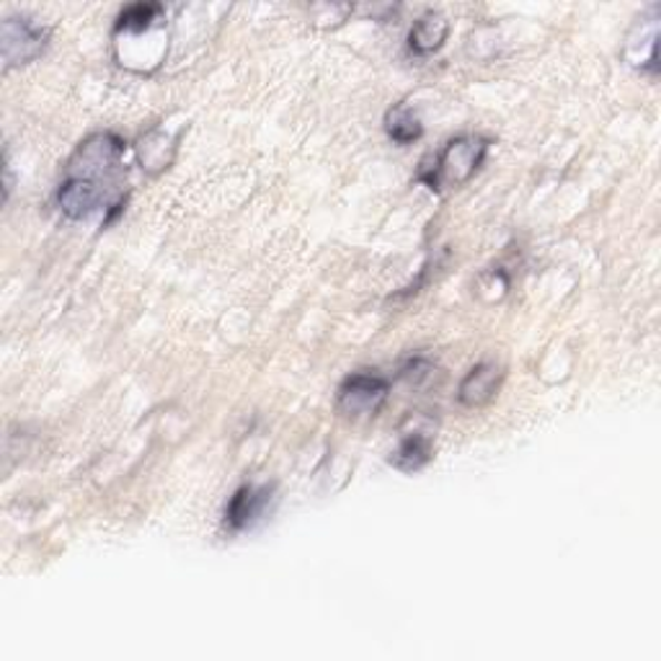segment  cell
Listing matches in <instances>:
<instances>
[{
  "instance_id": "cell-12",
  "label": "cell",
  "mask_w": 661,
  "mask_h": 661,
  "mask_svg": "<svg viewBox=\"0 0 661 661\" xmlns=\"http://www.w3.org/2000/svg\"><path fill=\"white\" fill-rule=\"evenodd\" d=\"M166 148L177 150V140H171L169 134H163L161 130L148 132L146 138H140L138 142V161L142 166V171L148 173H161L171 166L173 158L166 156Z\"/></svg>"
},
{
  "instance_id": "cell-2",
  "label": "cell",
  "mask_w": 661,
  "mask_h": 661,
  "mask_svg": "<svg viewBox=\"0 0 661 661\" xmlns=\"http://www.w3.org/2000/svg\"><path fill=\"white\" fill-rule=\"evenodd\" d=\"M124 148V140L117 138V134H91V138H86L81 146L76 148V153L70 156L66 177L91 179L99 181V184H109V181L122 171Z\"/></svg>"
},
{
  "instance_id": "cell-11",
  "label": "cell",
  "mask_w": 661,
  "mask_h": 661,
  "mask_svg": "<svg viewBox=\"0 0 661 661\" xmlns=\"http://www.w3.org/2000/svg\"><path fill=\"white\" fill-rule=\"evenodd\" d=\"M385 132L395 146H413L424 134V124H421L417 111L411 109V103H395L385 114Z\"/></svg>"
},
{
  "instance_id": "cell-4",
  "label": "cell",
  "mask_w": 661,
  "mask_h": 661,
  "mask_svg": "<svg viewBox=\"0 0 661 661\" xmlns=\"http://www.w3.org/2000/svg\"><path fill=\"white\" fill-rule=\"evenodd\" d=\"M390 382L375 372H354L339 385L337 405L349 419H370L385 405Z\"/></svg>"
},
{
  "instance_id": "cell-3",
  "label": "cell",
  "mask_w": 661,
  "mask_h": 661,
  "mask_svg": "<svg viewBox=\"0 0 661 661\" xmlns=\"http://www.w3.org/2000/svg\"><path fill=\"white\" fill-rule=\"evenodd\" d=\"M50 29L39 27L29 16H8L0 29V44H3V70L21 68L34 62L47 50Z\"/></svg>"
},
{
  "instance_id": "cell-6",
  "label": "cell",
  "mask_w": 661,
  "mask_h": 661,
  "mask_svg": "<svg viewBox=\"0 0 661 661\" xmlns=\"http://www.w3.org/2000/svg\"><path fill=\"white\" fill-rule=\"evenodd\" d=\"M58 207L68 220H86L107 204V184L91 179L66 177L58 187Z\"/></svg>"
},
{
  "instance_id": "cell-7",
  "label": "cell",
  "mask_w": 661,
  "mask_h": 661,
  "mask_svg": "<svg viewBox=\"0 0 661 661\" xmlns=\"http://www.w3.org/2000/svg\"><path fill=\"white\" fill-rule=\"evenodd\" d=\"M269 499H272V491L264 489V485H241V489L230 497L226 507V528L230 532H241L251 528V524L267 512Z\"/></svg>"
},
{
  "instance_id": "cell-13",
  "label": "cell",
  "mask_w": 661,
  "mask_h": 661,
  "mask_svg": "<svg viewBox=\"0 0 661 661\" xmlns=\"http://www.w3.org/2000/svg\"><path fill=\"white\" fill-rule=\"evenodd\" d=\"M163 13V6L158 3H134L127 6L117 19V34H142L153 27V21H158V16Z\"/></svg>"
},
{
  "instance_id": "cell-5",
  "label": "cell",
  "mask_w": 661,
  "mask_h": 661,
  "mask_svg": "<svg viewBox=\"0 0 661 661\" xmlns=\"http://www.w3.org/2000/svg\"><path fill=\"white\" fill-rule=\"evenodd\" d=\"M657 39H659V6H651L647 13L635 19L628 31L623 58L631 68L657 76Z\"/></svg>"
},
{
  "instance_id": "cell-8",
  "label": "cell",
  "mask_w": 661,
  "mask_h": 661,
  "mask_svg": "<svg viewBox=\"0 0 661 661\" xmlns=\"http://www.w3.org/2000/svg\"><path fill=\"white\" fill-rule=\"evenodd\" d=\"M501 382H504V370L493 362H481L468 372L458 388V401L468 409H481L497 398Z\"/></svg>"
},
{
  "instance_id": "cell-1",
  "label": "cell",
  "mask_w": 661,
  "mask_h": 661,
  "mask_svg": "<svg viewBox=\"0 0 661 661\" xmlns=\"http://www.w3.org/2000/svg\"><path fill=\"white\" fill-rule=\"evenodd\" d=\"M485 156H489V140L481 134H460L434 156V163L421 171L419 179L437 194H442L448 189L468 184L481 171Z\"/></svg>"
},
{
  "instance_id": "cell-10",
  "label": "cell",
  "mask_w": 661,
  "mask_h": 661,
  "mask_svg": "<svg viewBox=\"0 0 661 661\" xmlns=\"http://www.w3.org/2000/svg\"><path fill=\"white\" fill-rule=\"evenodd\" d=\"M434 460V442L427 434H405L398 448L390 452V465L401 473H419Z\"/></svg>"
},
{
  "instance_id": "cell-9",
  "label": "cell",
  "mask_w": 661,
  "mask_h": 661,
  "mask_svg": "<svg viewBox=\"0 0 661 661\" xmlns=\"http://www.w3.org/2000/svg\"><path fill=\"white\" fill-rule=\"evenodd\" d=\"M450 34V21L448 16L440 11H427L424 16H419L413 21V27L409 31V50L419 58H427V54H434L437 50H442L444 39Z\"/></svg>"
}]
</instances>
